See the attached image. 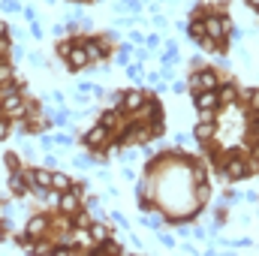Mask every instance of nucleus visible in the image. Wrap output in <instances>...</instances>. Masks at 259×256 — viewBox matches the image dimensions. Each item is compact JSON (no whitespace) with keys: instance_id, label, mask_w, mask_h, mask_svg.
Instances as JSON below:
<instances>
[{"instance_id":"obj_34","label":"nucleus","mask_w":259,"mask_h":256,"mask_svg":"<svg viewBox=\"0 0 259 256\" xmlns=\"http://www.w3.org/2000/svg\"><path fill=\"white\" fill-rule=\"evenodd\" d=\"M3 9H6V12H15V9H18V3H15V0H3Z\"/></svg>"},{"instance_id":"obj_21","label":"nucleus","mask_w":259,"mask_h":256,"mask_svg":"<svg viewBox=\"0 0 259 256\" xmlns=\"http://www.w3.org/2000/svg\"><path fill=\"white\" fill-rule=\"evenodd\" d=\"M130 55H133V46H121V49H118V55H115V61H118L121 66H127L130 64Z\"/></svg>"},{"instance_id":"obj_4","label":"nucleus","mask_w":259,"mask_h":256,"mask_svg":"<svg viewBox=\"0 0 259 256\" xmlns=\"http://www.w3.org/2000/svg\"><path fill=\"white\" fill-rule=\"evenodd\" d=\"M81 46H84V52H88V61L94 64V61H106L109 58V42H100L97 36H88V39H78Z\"/></svg>"},{"instance_id":"obj_16","label":"nucleus","mask_w":259,"mask_h":256,"mask_svg":"<svg viewBox=\"0 0 259 256\" xmlns=\"http://www.w3.org/2000/svg\"><path fill=\"white\" fill-rule=\"evenodd\" d=\"M24 181H27V175L24 172H12V178H9V187H12V193H18V196H24L27 193V187H24Z\"/></svg>"},{"instance_id":"obj_37","label":"nucleus","mask_w":259,"mask_h":256,"mask_svg":"<svg viewBox=\"0 0 259 256\" xmlns=\"http://www.w3.org/2000/svg\"><path fill=\"white\" fill-rule=\"evenodd\" d=\"M190 66H193V72H196V69H202V66H205V61H202V58H193V61H190Z\"/></svg>"},{"instance_id":"obj_6","label":"nucleus","mask_w":259,"mask_h":256,"mask_svg":"<svg viewBox=\"0 0 259 256\" xmlns=\"http://www.w3.org/2000/svg\"><path fill=\"white\" fill-rule=\"evenodd\" d=\"M205 36H211V39H223L226 36V30H229V21L226 18H217V15H205Z\"/></svg>"},{"instance_id":"obj_20","label":"nucleus","mask_w":259,"mask_h":256,"mask_svg":"<svg viewBox=\"0 0 259 256\" xmlns=\"http://www.w3.org/2000/svg\"><path fill=\"white\" fill-rule=\"evenodd\" d=\"M142 223L151 226V229H160V226H163V217H160V214H142Z\"/></svg>"},{"instance_id":"obj_10","label":"nucleus","mask_w":259,"mask_h":256,"mask_svg":"<svg viewBox=\"0 0 259 256\" xmlns=\"http://www.w3.org/2000/svg\"><path fill=\"white\" fill-rule=\"evenodd\" d=\"M193 103H196V109H217L220 106V94H217V88L214 91H196Z\"/></svg>"},{"instance_id":"obj_31","label":"nucleus","mask_w":259,"mask_h":256,"mask_svg":"<svg viewBox=\"0 0 259 256\" xmlns=\"http://www.w3.org/2000/svg\"><path fill=\"white\" fill-rule=\"evenodd\" d=\"M52 142H55V136H39V145H42L46 151H52Z\"/></svg>"},{"instance_id":"obj_43","label":"nucleus","mask_w":259,"mask_h":256,"mask_svg":"<svg viewBox=\"0 0 259 256\" xmlns=\"http://www.w3.org/2000/svg\"><path fill=\"white\" fill-rule=\"evenodd\" d=\"M46 3H58V0H46Z\"/></svg>"},{"instance_id":"obj_13","label":"nucleus","mask_w":259,"mask_h":256,"mask_svg":"<svg viewBox=\"0 0 259 256\" xmlns=\"http://www.w3.org/2000/svg\"><path fill=\"white\" fill-rule=\"evenodd\" d=\"M84 211H88L94 220H103V217H106V211H103V202H100L97 196H88V202H84Z\"/></svg>"},{"instance_id":"obj_8","label":"nucleus","mask_w":259,"mask_h":256,"mask_svg":"<svg viewBox=\"0 0 259 256\" xmlns=\"http://www.w3.org/2000/svg\"><path fill=\"white\" fill-rule=\"evenodd\" d=\"M66 64H69L72 72H75V69H84V66L91 64V61H88V52H84V46H81L78 39L72 42V49H69V55H66Z\"/></svg>"},{"instance_id":"obj_35","label":"nucleus","mask_w":259,"mask_h":256,"mask_svg":"<svg viewBox=\"0 0 259 256\" xmlns=\"http://www.w3.org/2000/svg\"><path fill=\"white\" fill-rule=\"evenodd\" d=\"M172 91H175V94H184V91H187V81H175V88H172Z\"/></svg>"},{"instance_id":"obj_14","label":"nucleus","mask_w":259,"mask_h":256,"mask_svg":"<svg viewBox=\"0 0 259 256\" xmlns=\"http://www.w3.org/2000/svg\"><path fill=\"white\" fill-rule=\"evenodd\" d=\"M193 136H196V142H208L214 136V121H199L193 130Z\"/></svg>"},{"instance_id":"obj_30","label":"nucleus","mask_w":259,"mask_h":256,"mask_svg":"<svg viewBox=\"0 0 259 256\" xmlns=\"http://www.w3.org/2000/svg\"><path fill=\"white\" fill-rule=\"evenodd\" d=\"M145 42H148V49H157V46H160V36L151 33V36H145Z\"/></svg>"},{"instance_id":"obj_18","label":"nucleus","mask_w":259,"mask_h":256,"mask_svg":"<svg viewBox=\"0 0 259 256\" xmlns=\"http://www.w3.org/2000/svg\"><path fill=\"white\" fill-rule=\"evenodd\" d=\"M52 187H55L58 193H64V190H69V187H72V181L66 178L64 172H52Z\"/></svg>"},{"instance_id":"obj_11","label":"nucleus","mask_w":259,"mask_h":256,"mask_svg":"<svg viewBox=\"0 0 259 256\" xmlns=\"http://www.w3.org/2000/svg\"><path fill=\"white\" fill-rule=\"evenodd\" d=\"M46 229H49V217H46V214H36V217L27 220V235H30V238H39Z\"/></svg>"},{"instance_id":"obj_32","label":"nucleus","mask_w":259,"mask_h":256,"mask_svg":"<svg viewBox=\"0 0 259 256\" xmlns=\"http://www.w3.org/2000/svg\"><path fill=\"white\" fill-rule=\"evenodd\" d=\"M160 241H163V244H166V247H172V244H175V238H172V235H169V232H160Z\"/></svg>"},{"instance_id":"obj_17","label":"nucleus","mask_w":259,"mask_h":256,"mask_svg":"<svg viewBox=\"0 0 259 256\" xmlns=\"http://www.w3.org/2000/svg\"><path fill=\"white\" fill-rule=\"evenodd\" d=\"M217 94H220V103H235L238 100L235 84H217Z\"/></svg>"},{"instance_id":"obj_15","label":"nucleus","mask_w":259,"mask_h":256,"mask_svg":"<svg viewBox=\"0 0 259 256\" xmlns=\"http://www.w3.org/2000/svg\"><path fill=\"white\" fill-rule=\"evenodd\" d=\"M118 118H121V109H106V112L100 115V124L106 130H115L118 127Z\"/></svg>"},{"instance_id":"obj_33","label":"nucleus","mask_w":259,"mask_h":256,"mask_svg":"<svg viewBox=\"0 0 259 256\" xmlns=\"http://www.w3.org/2000/svg\"><path fill=\"white\" fill-rule=\"evenodd\" d=\"M55 142H58V145H69V142H72V139H69V136H66V133H58V136H55Z\"/></svg>"},{"instance_id":"obj_25","label":"nucleus","mask_w":259,"mask_h":256,"mask_svg":"<svg viewBox=\"0 0 259 256\" xmlns=\"http://www.w3.org/2000/svg\"><path fill=\"white\" fill-rule=\"evenodd\" d=\"M72 163H75V166H81V169H91V166H94V160H91L88 154H81V157H75Z\"/></svg>"},{"instance_id":"obj_40","label":"nucleus","mask_w":259,"mask_h":256,"mask_svg":"<svg viewBox=\"0 0 259 256\" xmlns=\"http://www.w3.org/2000/svg\"><path fill=\"white\" fill-rule=\"evenodd\" d=\"M6 33H9V27H6V24L0 21V36H6Z\"/></svg>"},{"instance_id":"obj_24","label":"nucleus","mask_w":259,"mask_h":256,"mask_svg":"<svg viewBox=\"0 0 259 256\" xmlns=\"http://www.w3.org/2000/svg\"><path fill=\"white\" fill-rule=\"evenodd\" d=\"M52 118H55V124H58V127H64L66 121H69V115H66V109H55V112H52Z\"/></svg>"},{"instance_id":"obj_7","label":"nucleus","mask_w":259,"mask_h":256,"mask_svg":"<svg viewBox=\"0 0 259 256\" xmlns=\"http://www.w3.org/2000/svg\"><path fill=\"white\" fill-rule=\"evenodd\" d=\"M142 139H154V130L148 127V121L142 124V121H133L127 130H124V136H121V142H142Z\"/></svg>"},{"instance_id":"obj_2","label":"nucleus","mask_w":259,"mask_h":256,"mask_svg":"<svg viewBox=\"0 0 259 256\" xmlns=\"http://www.w3.org/2000/svg\"><path fill=\"white\" fill-rule=\"evenodd\" d=\"M220 81H217V72L214 69H208V66H202V69H196L193 75H190V81H187V88H193L196 91H214Z\"/></svg>"},{"instance_id":"obj_26","label":"nucleus","mask_w":259,"mask_h":256,"mask_svg":"<svg viewBox=\"0 0 259 256\" xmlns=\"http://www.w3.org/2000/svg\"><path fill=\"white\" fill-rule=\"evenodd\" d=\"M208 196H211V187H208V184H199V190H196V199H199V202H205Z\"/></svg>"},{"instance_id":"obj_1","label":"nucleus","mask_w":259,"mask_h":256,"mask_svg":"<svg viewBox=\"0 0 259 256\" xmlns=\"http://www.w3.org/2000/svg\"><path fill=\"white\" fill-rule=\"evenodd\" d=\"M0 112H3L9 121H18V118H24V112H27V106H24V94L18 91V94H9V97H3V103H0Z\"/></svg>"},{"instance_id":"obj_28","label":"nucleus","mask_w":259,"mask_h":256,"mask_svg":"<svg viewBox=\"0 0 259 256\" xmlns=\"http://www.w3.org/2000/svg\"><path fill=\"white\" fill-rule=\"evenodd\" d=\"M21 15H24V18H27L30 24L36 21V9H33V6H24V9H21Z\"/></svg>"},{"instance_id":"obj_23","label":"nucleus","mask_w":259,"mask_h":256,"mask_svg":"<svg viewBox=\"0 0 259 256\" xmlns=\"http://www.w3.org/2000/svg\"><path fill=\"white\" fill-rule=\"evenodd\" d=\"M9 130H12L9 118H6V115H0V142H3V139H9Z\"/></svg>"},{"instance_id":"obj_9","label":"nucleus","mask_w":259,"mask_h":256,"mask_svg":"<svg viewBox=\"0 0 259 256\" xmlns=\"http://www.w3.org/2000/svg\"><path fill=\"white\" fill-rule=\"evenodd\" d=\"M145 100H148V94H145V91H127V94L121 97V103H124L121 115H124V112H139V109L145 106Z\"/></svg>"},{"instance_id":"obj_19","label":"nucleus","mask_w":259,"mask_h":256,"mask_svg":"<svg viewBox=\"0 0 259 256\" xmlns=\"http://www.w3.org/2000/svg\"><path fill=\"white\" fill-rule=\"evenodd\" d=\"M187 33H190V39H202V36H205V24H202V21H199V18H196V21H190V24H187Z\"/></svg>"},{"instance_id":"obj_12","label":"nucleus","mask_w":259,"mask_h":256,"mask_svg":"<svg viewBox=\"0 0 259 256\" xmlns=\"http://www.w3.org/2000/svg\"><path fill=\"white\" fill-rule=\"evenodd\" d=\"M109 232H112V229H109V226H106L103 220L91 223V229H88V235H91V241H94V244H103V241L109 238Z\"/></svg>"},{"instance_id":"obj_22","label":"nucleus","mask_w":259,"mask_h":256,"mask_svg":"<svg viewBox=\"0 0 259 256\" xmlns=\"http://www.w3.org/2000/svg\"><path fill=\"white\" fill-rule=\"evenodd\" d=\"M12 75H15L12 66L6 64V61H0V84H3V81H12Z\"/></svg>"},{"instance_id":"obj_36","label":"nucleus","mask_w":259,"mask_h":256,"mask_svg":"<svg viewBox=\"0 0 259 256\" xmlns=\"http://www.w3.org/2000/svg\"><path fill=\"white\" fill-rule=\"evenodd\" d=\"M27 58H30V61H33V64H39V66H42V55H39V52H30V55H27Z\"/></svg>"},{"instance_id":"obj_42","label":"nucleus","mask_w":259,"mask_h":256,"mask_svg":"<svg viewBox=\"0 0 259 256\" xmlns=\"http://www.w3.org/2000/svg\"><path fill=\"white\" fill-rule=\"evenodd\" d=\"M0 241H6V232H3V229H0Z\"/></svg>"},{"instance_id":"obj_39","label":"nucleus","mask_w":259,"mask_h":256,"mask_svg":"<svg viewBox=\"0 0 259 256\" xmlns=\"http://www.w3.org/2000/svg\"><path fill=\"white\" fill-rule=\"evenodd\" d=\"M91 88H94L91 81H81V84H78V91H81V94H91Z\"/></svg>"},{"instance_id":"obj_5","label":"nucleus","mask_w":259,"mask_h":256,"mask_svg":"<svg viewBox=\"0 0 259 256\" xmlns=\"http://www.w3.org/2000/svg\"><path fill=\"white\" fill-rule=\"evenodd\" d=\"M223 172H226V178H232V181H238V178H244V175L250 172V166L244 163V157H238V154H232V157H226V160H223Z\"/></svg>"},{"instance_id":"obj_27","label":"nucleus","mask_w":259,"mask_h":256,"mask_svg":"<svg viewBox=\"0 0 259 256\" xmlns=\"http://www.w3.org/2000/svg\"><path fill=\"white\" fill-rule=\"evenodd\" d=\"M127 72H130V78H136V81L142 78V66L139 64H127Z\"/></svg>"},{"instance_id":"obj_41","label":"nucleus","mask_w":259,"mask_h":256,"mask_svg":"<svg viewBox=\"0 0 259 256\" xmlns=\"http://www.w3.org/2000/svg\"><path fill=\"white\" fill-rule=\"evenodd\" d=\"M247 3H250V6H253V9H256V6H259V0H247Z\"/></svg>"},{"instance_id":"obj_38","label":"nucleus","mask_w":259,"mask_h":256,"mask_svg":"<svg viewBox=\"0 0 259 256\" xmlns=\"http://www.w3.org/2000/svg\"><path fill=\"white\" fill-rule=\"evenodd\" d=\"M130 39H133V42H145V36H142L139 30H133V33H130Z\"/></svg>"},{"instance_id":"obj_29","label":"nucleus","mask_w":259,"mask_h":256,"mask_svg":"<svg viewBox=\"0 0 259 256\" xmlns=\"http://www.w3.org/2000/svg\"><path fill=\"white\" fill-rule=\"evenodd\" d=\"M3 160H6V166H9V169H12V172H15V169H18V154H6V157H3Z\"/></svg>"},{"instance_id":"obj_3","label":"nucleus","mask_w":259,"mask_h":256,"mask_svg":"<svg viewBox=\"0 0 259 256\" xmlns=\"http://www.w3.org/2000/svg\"><path fill=\"white\" fill-rule=\"evenodd\" d=\"M109 133H112V130H106L103 124H97V127H91L88 133H84V139H81V142H84V148H88V151L100 154V151L109 145Z\"/></svg>"}]
</instances>
